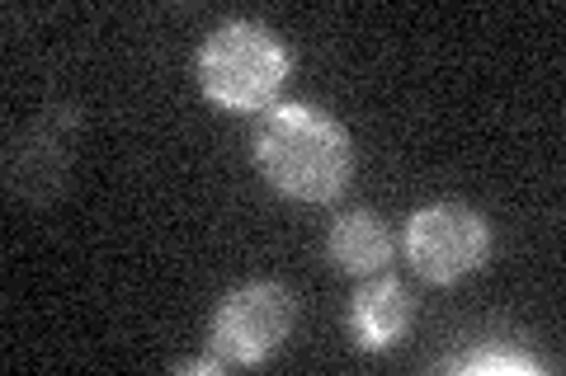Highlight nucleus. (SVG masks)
Masks as SVG:
<instances>
[{
  "label": "nucleus",
  "mask_w": 566,
  "mask_h": 376,
  "mask_svg": "<svg viewBox=\"0 0 566 376\" xmlns=\"http://www.w3.org/2000/svg\"><path fill=\"white\" fill-rule=\"evenodd\" d=\"M260 174L293 203H335L354 179V141L340 118L316 104H274L251 137Z\"/></svg>",
  "instance_id": "1"
},
{
  "label": "nucleus",
  "mask_w": 566,
  "mask_h": 376,
  "mask_svg": "<svg viewBox=\"0 0 566 376\" xmlns=\"http://www.w3.org/2000/svg\"><path fill=\"white\" fill-rule=\"evenodd\" d=\"M193 76L208 104L227 114H264L274 109L293 76V47L264 20H227L208 29L193 52Z\"/></svg>",
  "instance_id": "2"
},
{
  "label": "nucleus",
  "mask_w": 566,
  "mask_h": 376,
  "mask_svg": "<svg viewBox=\"0 0 566 376\" xmlns=\"http://www.w3.org/2000/svg\"><path fill=\"white\" fill-rule=\"evenodd\" d=\"M293 320H297L293 292L283 282L255 278L218 301L212 325H208V344L227 367H260L289 344Z\"/></svg>",
  "instance_id": "3"
},
{
  "label": "nucleus",
  "mask_w": 566,
  "mask_h": 376,
  "mask_svg": "<svg viewBox=\"0 0 566 376\" xmlns=\"http://www.w3.org/2000/svg\"><path fill=\"white\" fill-rule=\"evenodd\" d=\"M406 264L434 288H453L472 273H482L491 259V226L468 203H430L406 222Z\"/></svg>",
  "instance_id": "4"
},
{
  "label": "nucleus",
  "mask_w": 566,
  "mask_h": 376,
  "mask_svg": "<svg viewBox=\"0 0 566 376\" xmlns=\"http://www.w3.org/2000/svg\"><path fill=\"white\" fill-rule=\"evenodd\" d=\"M411 320H416V301L406 292V282L392 273L364 278L345 311L349 339L359 353H392L411 334Z\"/></svg>",
  "instance_id": "5"
},
{
  "label": "nucleus",
  "mask_w": 566,
  "mask_h": 376,
  "mask_svg": "<svg viewBox=\"0 0 566 376\" xmlns=\"http://www.w3.org/2000/svg\"><path fill=\"white\" fill-rule=\"evenodd\" d=\"M66 165H71V118L48 114L43 122H33L24 141L10 155V184L20 198H57L66 184Z\"/></svg>",
  "instance_id": "6"
},
{
  "label": "nucleus",
  "mask_w": 566,
  "mask_h": 376,
  "mask_svg": "<svg viewBox=\"0 0 566 376\" xmlns=\"http://www.w3.org/2000/svg\"><path fill=\"white\" fill-rule=\"evenodd\" d=\"M392 255H397L392 226H387L378 212H345V217L331 226V236H326L331 268L335 273H345V278H354V282L387 273Z\"/></svg>",
  "instance_id": "7"
},
{
  "label": "nucleus",
  "mask_w": 566,
  "mask_h": 376,
  "mask_svg": "<svg viewBox=\"0 0 566 376\" xmlns=\"http://www.w3.org/2000/svg\"><path fill=\"white\" fill-rule=\"evenodd\" d=\"M463 372H472V376H491V372L534 376L538 363H534L528 353H515V348H486V353H468V357H463Z\"/></svg>",
  "instance_id": "8"
}]
</instances>
